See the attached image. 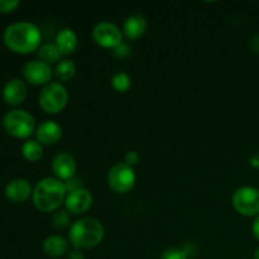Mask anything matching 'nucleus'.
Listing matches in <instances>:
<instances>
[{"label": "nucleus", "instance_id": "f257e3e1", "mask_svg": "<svg viewBox=\"0 0 259 259\" xmlns=\"http://www.w3.org/2000/svg\"><path fill=\"white\" fill-rule=\"evenodd\" d=\"M5 46L10 51L20 55H28L38 51L42 42L39 28L30 22H17L7 27L3 34Z\"/></svg>", "mask_w": 259, "mask_h": 259}, {"label": "nucleus", "instance_id": "f03ea898", "mask_svg": "<svg viewBox=\"0 0 259 259\" xmlns=\"http://www.w3.org/2000/svg\"><path fill=\"white\" fill-rule=\"evenodd\" d=\"M67 190L65 182L56 177H46L40 180L33 189V205L42 212H53L60 210L65 204Z\"/></svg>", "mask_w": 259, "mask_h": 259}, {"label": "nucleus", "instance_id": "7ed1b4c3", "mask_svg": "<svg viewBox=\"0 0 259 259\" xmlns=\"http://www.w3.org/2000/svg\"><path fill=\"white\" fill-rule=\"evenodd\" d=\"M105 228L95 218H81L72 223L68 230V242L75 249H93L103 242Z\"/></svg>", "mask_w": 259, "mask_h": 259}, {"label": "nucleus", "instance_id": "20e7f679", "mask_svg": "<svg viewBox=\"0 0 259 259\" xmlns=\"http://www.w3.org/2000/svg\"><path fill=\"white\" fill-rule=\"evenodd\" d=\"M38 104L45 113L51 115L60 114L68 104L67 89L63 83L52 81L42 88L38 96Z\"/></svg>", "mask_w": 259, "mask_h": 259}, {"label": "nucleus", "instance_id": "39448f33", "mask_svg": "<svg viewBox=\"0 0 259 259\" xmlns=\"http://www.w3.org/2000/svg\"><path fill=\"white\" fill-rule=\"evenodd\" d=\"M3 126L8 134L20 139L29 138L37 129L34 116L23 109L8 111L3 119Z\"/></svg>", "mask_w": 259, "mask_h": 259}, {"label": "nucleus", "instance_id": "423d86ee", "mask_svg": "<svg viewBox=\"0 0 259 259\" xmlns=\"http://www.w3.org/2000/svg\"><path fill=\"white\" fill-rule=\"evenodd\" d=\"M232 205L238 214L252 218L259 215V190L253 186H242L234 191Z\"/></svg>", "mask_w": 259, "mask_h": 259}, {"label": "nucleus", "instance_id": "0eeeda50", "mask_svg": "<svg viewBox=\"0 0 259 259\" xmlns=\"http://www.w3.org/2000/svg\"><path fill=\"white\" fill-rule=\"evenodd\" d=\"M136 182L134 168L124 162L114 164L108 174V185L115 194H128L134 189Z\"/></svg>", "mask_w": 259, "mask_h": 259}, {"label": "nucleus", "instance_id": "6e6552de", "mask_svg": "<svg viewBox=\"0 0 259 259\" xmlns=\"http://www.w3.org/2000/svg\"><path fill=\"white\" fill-rule=\"evenodd\" d=\"M123 30L110 22H100L94 27L93 39L98 46L115 50L123 43Z\"/></svg>", "mask_w": 259, "mask_h": 259}, {"label": "nucleus", "instance_id": "1a4fd4ad", "mask_svg": "<svg viewBox=\"0 0 259 259\" xmlns=\"http://www.w3.org/2000/svg\"><path fill=\"white\" fill-rule=\"evenodd\" d=\"M23 76H24L25 81L32 85L46 86L52 82V77L55 76V73L50 65L40 60H33L24 65Z\"/></svg>", "mask_w": 259, "mask_h": 259}, {"label": "nucleus", "instance_id": "9d476101", "mask_svg": "<svg viewBox=\"0 0 259 259\" xmlns=\"http://www.w3.org/2000/svg\"><path fill=\"white\" fill-rule=\"evenodd\" d=\"M94 204V196L91 191L82 187V189L75 190L68 192L65 200V207L68 212L73 215L83 214L88 211Z\"/></svg>", "mask_w": 259, "mask_h": 259}, {"label": "nucleus", "instance_id": "9b49d317", "mask_svg": "<svg viewBox=\"0 0 259 259\" xmlns=\"http://www.w3.org/2000/svg\"><path fill=\"white\" fill-rule=\"evenodd\" d=\"M52 171L56 179L61 180L62 182L68 181L70 179L76 176L77 164L72 154L67 152H60L56 154L52 159Z\"/></svg>", "mask_w": 259, "mask_h": 259}, {"label": "nucleus", "instance_id": "f8f14e48", "mask_svg": "<svg viewBox=\"0 0 259 259\" xmlns=\"http://www.w3.org/2000/svg\"><path fill=\"white\" fill-rule=\"evenodd\" d=\"M35 141L42 146H53L62 137V126L55 120H45L35 129Z\"/></svg>", "mask_w": 259, "mask_h": 259}, {"label": "nucleus", "instance_id": "ddd939ff", "mask_svg": "<svg viewBox=\"0 0 259 259\" xmlns=\"http://www.w3.org/2000/svg\"><path fill=\"white\" fill-rule=\"evenodd\" d=\"M33 195V189L24 179H14L5 187V196L14 204H22Z\"/></svg>", "mask_w": 259, "mask_h": 259}, {"label": "nucleus", "instance_id": "4468645a", "mask_svg": "<svg viewBox=\"0 0 259 259\" xmlns=\"http://www.w3.org/2000/svg\"><path fill=\"white\" fill-rule=\"evenodd\" d=\"M28 95V88L20 78H12L3 89V98L9 105H19Z\"/></svg>", "mask_w": 259, "mask_h": 259}, {"label": "nucleus", "instance_id": "2eb2a0df", "mask_svg": "<svg viewBox=\"0 0 259 259\" xmlns=\"http://www.w3.org/2000/svg\"><path fill=\"white\" fill-rule=\"evenodd\" d=\"M147 28H148V24H147L146 18L141 14H133L124 20L123 34L128 39L137 40L146 34Z\"/></svg>", "mask_w": 259, "mask_h": 259}, {"label": "nucleus", "instance_id": "dca6fc26", "mask_svg": "<svg viewBox=\"0 0 259 259\" xmlns=\"http://www.w3.org/2000/svg\"><path fill=\"white\" fill-rule=\"evenodd\" d=\"M68 240L62 235H50L43 240L42 249L51 258L63 257L68 253Z\"/></svg>", "mask_w": 259, "mask_h": 259}, {"label": "nucleus", "instance_id": "f3484780", "mask_svg": "<svg viewBox=\"0 0 259 259\" xmlns=\"http://www.w3.org/2000/svg\"><path fill=\"white\" fill-rule=\"evenodd\" d=\"M55 45L62 53V56H68L76 51L78 46V37L76 32L71 28H63L56 34Z\"/></svg>", "mask_w": 259, "mask_h": 259}, {"label": "nucleus", "instance_id": "a211bd4d", "mask_svg": "<svg viewBox=\"0 0 259 259\" xmlns=\"http://www.w3.org/2000/svg\"><path fill=\"white\" fill-rule=\"evenodd\" d=\"M76 71H77V66L70 58H63L60 62L56 65L53 73H55V77L57 78V82L60 83H66L70 82L76 75Z\"/></svg>", "mask_w": 259, "mask_h": 259}, {"label": "nucleus", "instance_id": "6ab92c4d", "mask_svg": "<svg viewBox=\"0 0 259 259\" xmlns=\"http://www.w3.org/2000/svg\"><path fill=\"white\" fill-rule=\"evenodd\" d=\"M37 55L40 61L47 65H57L62 60V53L57 48L55 43H45L37 51Z\"/></svg>", "mask_w": 259, "mask_h": 259}, {"label": "nucleus", "instance_id": "aec40b11", "mask_svg": "<svg viewBox=\"0 0 259 259\" xmlns=\"http://www.w3.org/2000/svg\"><path fill=\"white\" fill-rule=\"evenodd\" d=\"M22 153L29 162H38L43 157V146L35 139H28L23 143Z\"/></svg>", "mask_w": 259, "mask_h": 259}, {"label": "nucleus", "instance_id": "412c9836", "mask_svg": "<svg viewBox=\"0 0 259 259\" xmlns=\"http://www.w3.org/2000/svg\"><path fill=\"white\" fill-rule=\"evenodd\" d=\"M111 86L118 93H126L132 88V78L128 73L118 72L111 77Z\"/></svg>", "mask_w": 259, "mask_h": 259}, {"label": "nucleus", "instance_id": "4be33fe9", "mask_svg": "<svg viewBox=\"0 0 259 259\" xmlns=\"http://www.w3.org/2000/svg\"><path fill=\"white\" fill-rule=\"evenodd\" d=\"M52 225L56 229H66L71 227V217L67 210H57L52 217Z\"/></svg>", "mask_w": 259, "mask_h": 259}, {"label": "nucleus", "instance_id": "5701e85b", "mask_svg": "<svg viewBox=\"0 0 259 259\" xmlns=\"http://www.w3.org/2000/svg\"><path fill=\"white\" fill-rule=\"evenodd\" d=\"M161 259H189V257L182 248L169 247L162 252Z\"/></svg>", "mask_w": 259, "mask_h": 259}, {"label": "nucleus", "instance_id": "b1692460", "mask_svg": "<svg viewBox=\"0 0 259 259\" xmlns=\"http://www.w3.org/2000/svg\"><path fill=\"white\" fill-rule=\"evenodd\" d=\"M20 5L18 0H0V13H12Z\"/></svg>", "mask_w": 259, "mask_h": 259}, {"label": "nucleus", "instance_id": "393cba45", "mask_svg": "<svg viewBox=\"0 0 259 259\" xmlns=\"http://www.w3.org/2000/svg\"><path fill=\"white\" fill-rule=\"evenodd\" d=\"M65 186H66V190H67V194H68V192H72V191H75V190L82 189L83 184H82V180L75 176V177H72V179L68 180V181H66Z\"/></svg>", "mask_w": 259, "mask_h": 259}, {"label": "nucleus", "instance_id": "a878e982", "mask_svg": "<svg viewBox=\"0 0 259 259\" xmlns=\"http://www.w3.org/2000/svg\"><path fill=\"white\" fill-rule=\"evenodd\" d=\"M138 162H139L138 152H136V151L126 152L125 157H124V163H126L128 166L133 167L134 168V166H137V164H138Z\"/></svg>", "mask_w": 259, "mask_h": 259}, {"label": "nucleus", "instance_id": "bb28decb", "mask_svg": "<svg viewBox=\"0 0 259 259\" xmlns=\"http://www.w3.org/2000/svg\"><path fill=\"white\" fill-rule=\"evenodd\" d=\"M182 249L185 250V253H186L187 257H189V258L194 257V255L196 254V252H197L196 245H195L194 243H189V244L184 245V247H182Z\"/></svg>", "mask_w": 259, "mask_h": 259}, {"label": "nucleus", "instance_id": "cd10ccee", "mask_svg": "<svg viewBox=\"0 0 259 259\" xmlns=\"http://www.w3.org/2000/svg\"><path fill=\"white\" fill-rule=\"evenodd\" d=\"M129 51L131 50L128 48V46L124 45V43H121L118 48H115V50H114V53H115L116 56H119V57H124V56L129 55Z\"/></svg>", "mask_w": 259, "mask_h": 259}, {"label": "nucleus", "instance_id": "c85d7f7f", "mask_svg": "<svg viewBox=\"0 0 259 259\" xmlns=\"http://www.w3.org/2000/svg\"><path fill=\"white\" fill-rule=\"evenodd\" d=\"M66 259H85V255H83L82 250L73 249L66 254Z\"/></svg>", "mask_w": 259, "mask_h": 259}, {"label": "nucleus", "instance_id": "c756f323", "mask_svg": "<svg viewBox=\"0 0 259 259\" xmlns=\"http://www.w3.org/2000/svg\"><path fill=\"white\" fill-rule=\"evenodd\" d=\"M249 48L252 52L259 53V35H254L252 39L249 40Z\"/></svg>", "mask_w": 259, "mask_h": 259}, {"label": "nucleus", "instance_id": "7c9ffc66", "mask_svg": "<svg viewBox=\"0 0 259 259\" xmlns=\"http://www.w3.org/2000/svg\"><path fill=\"white\" fill-rule=\"evenodd\" d=\"M252 234L253 237H254L259 242V215L258 217H255L254 222H253L252 224Z\"/></svg>", "mask_w": 259, "mask_h": 259}, {"label": "nucleus", "instance_id": "2f4dec72", "mask_svg": "<svg viewBox=\"0 0 259 259\" xmlns=\"http://www.w3.org/2000/svg\"><path fill=\"white\" fill-rule=\"evenodd\" d=\"M249 164L253 167V168H259V152L250 156Z\"/></svg>", "mask_w": 259, "mask_h": 259}, {"label": "nucleus", "instance_id": "473e14b6", "mask_svg": "<svg viewBox=\"0 0 259 259\" xmlns=\"http://www.w3.org/2000/svg\"><path fill=\"white\" fill-rule=\"evenodd\" d=\"M254 259H259V248L257 250H255V253H254Z\"/></svg>", "mask_w": 259, "mask_h": 259}]
</instances>
